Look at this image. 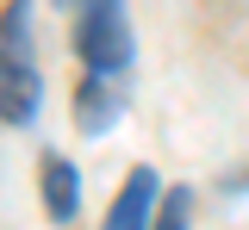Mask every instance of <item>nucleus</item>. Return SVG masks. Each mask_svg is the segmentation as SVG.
<instances>
[{
  "label": "nucleus",
  "mask_w": 249,
  "mask_h": 230,
  "mask_svg": "<svg viewBox=\"0 0 249 230\" xmlns=\"http://www.w3.org/2000/svg\"><path fill=\"white\" fill-rule=\"evenodd\" d=\"M156 230H187V193H181V187L168 193V205H162V218H156Z\"/></svg>",
  "instance_id": "nucleus-6"
},
{
  "label": "nucleus",
  "mask_w": 249,
  "mask_h": 230,
  "mask_svg": "<svg viewBox=\"0 0 249 230\" xmlns=\"http://www.w3.org/2000/svg\"><path fill=\"white\" fill-rule=\"evenodd\" d=\"M81 63L88 75H124L131 63V19H124V0H81Z\"/></svg>",
  "instance_id": "nucleus-2"
},
{
  "label": "nucleus",
  "mask_w": 249,
  "mask_h": 230,
  "mask_svg": "<svg viewBox=\"0 0 249 230\" xmlns=\"http://www.w3.org/2000/svg\"><path fill=\"white\" fill-rule=\"evenodd\" d=\"M150 199H156V174L150 168H131L124 193L112 199V212H106V230H156L150 224Z\"/></svg>",
  "instance_id": "nucleus-4"
},
{
  "label": "nucleus",
  "mask_w": 249,
  "mask_h": 230,
  "mask_svg": "<svg viewBox=\"0 0 249 230\" xmlns=\"http://www.w3.org/2000/svg\"><path fill=\"white\" fill-rule=\"evenodd\" d=\"M75 205H81V174H75V162L69 156H44V212L56 224H69Z\"/></svg>",
  "instance_id": "nucleus-5"
},
{
  "label": "nucleus",
  "mask_w": 249,
  "mask_h": 230,
  "mask_svg": "<svg viewBox=\"0 0 249 230\" xmlns=\"http://www.w3.org/2000/svg\"><path fill=\"white\" fill-rule=\"evenodd\" d=\"M25 32H31V6L6 0L0 6V118L6 125H31L37 118V68H31Z\"/></svg>",
  "instance_id": "nucleus-1"
},
{
  "label": "nucleus",
  "mask_w": 249,
  "mask_h": 230,
  "mask_svg": "<svg viewBox=\"0 0 249 230\" xmlns=\"http://www.w3.org/2000/svg\"><path fill=\"white\" fill-rule=\"evenodd\" d=\"M119 106H124L119 75H88V81L75 87V125H81L88 137H100L112 118H119Z\"/></svg>",
  "instance_id": "nucleus-3"
}]
</instances>
